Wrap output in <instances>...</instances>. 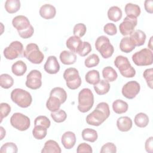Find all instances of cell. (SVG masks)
<instances>
[{"mask_svg": "<svg viewBox=\"0 0 153 153\" xmlns=\"http://www.w3.org/2000/svg\"><path fill=\"white\" fill-rule=\"evenodd\" d=\"M12 25L19 32L27 29L30 26V23L27 17L23 15H19L13 18Z\"/></svg>", "mask_w": 153, "mask_h": 153, "instance_id": "9a60e30c", "label": "cell"}, {"mask_svg": "<svg viewBox=\"0 0 153 153\" xmlns=\"http://www.w3.org/2000/svg\"><path fill=\"white\" fill-rule=\"evenodd\" d=\"M27 71V66L22 60H18L14 62L11 66L13 74L16 76H22Z\"/></svg>", "mask_w": 153, "mask_h": 153, "instance_id": "cb8c5ba5", "label": "cell"}, {"mask_svg": "<svg viewBox=\"0 0 153 153\" xmlns=\"http://www.w3.org/2000/svg\"><path fill=\"white\" fill-rule=\"evenodd\" d=\"M61 148L59 144L53 140H48L45 142L44 146L41 150L42 153H60Z\"/></svg>", "mask_w": 153, "mask_h": 153, "instance_id": "7402d4cb", "label": "cell"}, {"mask_svg": "<svg viewBox=\"0 0 153 153\" xmlns=\"http://www.w3.org/2000/svg\"><path fill=\"white\" fill-rule=\"evenodd\" d=\"M134 121L136 126L140 128H143L148 126L149 123V117L146 114L140 112L136 115Z\"/></svg>", "mask_w": 153, "mask_h": 153, "instance_id": "d6a6232c", "label": "cell"}, {"mask_svg": "<svg viewBox=\"0 0 153 153\" xmlns=\"http://www.w3.org/2000/svg\"><path fill=\"white\" fill-rule=\"evenodd\" d=\"M93 152L91 146L86 143H80L76 149V152L81 153V152H88V153H91Z\"/></svg>", "mask_w": 153, "mask_h": 153, "instance_id": "681fc988", "label": "cell"}, {"mask_svg": "<svg viewBox=\"0 0 153 153\" xmlns=\"http://www.w3.org/2000/svg\"><path fill=\"white\" fill-rule=\"evenodd\" d=\"M140 89V84L137 81H130L124 85L121 92L125 97L128 99H132L139 93Z\"/></svg>", "mask_w": 153, "mask_h": 153, "instance_id": "4fadbf2b", "label": "cell"}, {"mask_svg": "<svg viewBox=\"0 0 153 153\" xmlns=\"http://www.w3.org/2000/svg\"><path fill=\"white\" fill-rule=\"evenodd\" d=\"M148 47L151 50H153V46H152V36H151L150 38V39L149 41V43L148 44Z\"/></svg>", "mask_w": 153, "mask_h": 153, "instance_id": "db71d44e", "label": "cell"}, {"mask_svg": "<svg viewBox=\"0 0 153 153\" xmlns=\"http://www.w3.org/2000/svg\"><path fill=\"white\" fill-rule=\"evenodd\" d=\"M23 56L33 64H40L44 59V54L35 43H30L26 45L23 52Z\"/></svg>", "mask_w": 153, "mask_h": 153, "instance_id": "5b68a950", "label": "cell"}, {"mask_svg": "<svg viewBox=\"0 0 153 153\" xmlns=\"http://www.w3.org/2000/svg\"><path fill=\"white\" fill-rule=\"evenodd\" d=\"M110 115L109 105L106 102H100L97 104L95 109L86 117V122L88 124L93 126H100Z\"/></svg>", "mask_w": 153, "mask_h": 153, "instance_id": "6da1fadb", "label": "cell"}, {"mask_svg": "<svg viewBox=\"0 0 153 153\" xmlns=\"http://www.w3.org/2000/svg\"><path fill=\"white\" fill-rule=\"evenodd\" d=\"M5 9L10 14L17 12L20 8L21 4L19 0H7L5 2Z\"/></svg>", "mask_w": 153, "mask_h": 153, "instance_id": "4dcf8cb0", "label": "cell"}, {"mask_svg": "<svg viewBox=\"0 0 153 153\" xmlns=\"http://www.w3.org/2000/svg\"><path fill=\"white\" fill-rule=\"evenodd\" d=\"M114 65L120 74L126 78H132L136 75V71L126 56H118L114 60Z\"/></svg>", "mask_w": 153, "mask_h": 153, "instance_id": "277c9868", "label": "cell"}, {"mask_svg": "<svg viewBox=\"0 0 153 153\" xmlns=\"http://www.w3.org/2000/svg\"><path fill=\"white\" fill-rule=\"evenodd\" d=\"M94 89L97 94L103 95L109 91L110 84L108 81L105 79H100L96 84L94 85Z\"/></svg>", "mask_w": 153, "mask_h": 153, "instance_id": "d4e9b609", "label": "cell"}, {"mask_svg": "<svg viewBox=\"0 0 153 153\" xmlns=\"http://www.w3.org/2000/svg\"><path fill=\"white\" fill-rule=\"evenodd\" d=\"M124 10L127 16H132L136 18L140 15L141 12L140 8L138 5L130 2L126 5Z\"/></svg>", "mask_w": 153, "mask_h": 153, "instance_id": "f1b7e54d", "label": "cell"}, {"mask_svg": "<svg viewBox=\"0 0 153 153\" xmlns=\"http://www.w3.org/2000/svg\"><path fill=\"white\" fill-rule=\"evenodd\" d=\"M103 31L109 35H114L117 33L116 25L112 23H108L103 26Z\"/></svg>", "mask_w": 153, "mask_h": 153, "instance_id": "7dc6e473", "label": "cell"}, {"mask_svg": "<svg viewBox=\"0 0 153 153\" xmlns=\"http://www.w3.org/2000/svg\"><path fill=\"white\" fill-rule=\"evenodd\" d=\"M91 50L92 48L91 44L88 42L84 41L82 42V44L77 54H78L80 56L84 57L88 54L91 51Z\"/></svg>", "mask_w": 153, "mask_h": 153, "instance_id": "7bdbcfd3", "label": "cell"}, {"mask_svg": "<svg viewBox=\"0 0 153 153\" xmlns=\"http://www.w3.org/2000/svg\"><path fill=\"white\" fill-rule=\"evenodd\" d=\"M131 58L134 63L137 66L151 65L153 62L152 51L149 48H143L134 53Z\"/></svg>", "mask_w": 153, "mask_h": 153, "instance_id": "ba28073f", "label": "cell"}, {"mask_svg": "<svg viewBox=\"0 0 153 153\" xmlns=\"http://www.w3.org/2000/svg\"><path fill=\"white\" fill-rule=\"evenodd\" d=\"M18 149L17 145L13 142H7L2 145L0 152L1 153H16Z\"/></svg>", "mask_w": 153, "mask_h": 153, "instance_id": "ab89813d", "label": "cell"}, {"mask_svg": "<svg viewBox=\"0 0 153 153\" xmlns=\"http://www.w3.org/2000/svg\"><path fill=\"white\" fill-rule=\"evenodd\" d=\"M146 35L143 31L140 29L134 30L130 35V38L136 46L143 45L146 41Z\"/></svg>", "mask_w": 153, "mask_h": 153, "instance_id": "d6986e66", "label": "cell"}, {"mask_svg": "<svg viewBox=\"0 0 153 153\" xmlns=\"http://www.w3.org/2000/svg\"><path fill=\"white\" fill-rule=\"evenodd\" d=\"M44 70L50 74H56L60 70V65L57 58L54 56H50L48 57L45 63L44 66Z\"/></svg>", "mask_w": 153, "mask_h": 153, "instance_id": "5bb4252c", "label": "cell"}, {"mask_svg": "<svg viewBox=\"0 0 153 153\" xmlns=\"http://www.w3.org/2000/svg\"><path fill=\"white\" fill-rule=\"evenodd\" d=\"M133 125L131 119L127 116L121 117L118 118L117 121V126L118 129L123 132L129 131Z\"/></svg>", "mask_w": 153, "mask_h": 153, "instance_id": "ffe728a7", "label": "cell"}, {"mask_svg": "<svg viewBox=\"0 0 153 153\" xmlns=\"http://www.w3.org/2000/svg\"><path fill=\"white\" fill-rule=\"evenodd\" d=\"M14 84L13 77L7 74H2L0 75V85L2 88L8 89L11 88Z\"/></svg>", "mask_w": 153, "mask_h": 153, "instance_id": "d590c367", "label": "cell"}, {"mask_svg": "<svg viewBox=\"0 0 153 153\" xmlns=\"http://www.w3.org/2000/svg\"><path fill=\"white\" fill-rule=\"evenodd\" d=\"M78 109L85 113L89 111L94 104V95L91 90L88 88L82 89L78 93Z\"/></svg>", "mask_w": 153, "mask_h": 153, "instance_id": "7a4b0ae2", "label": "cell"}, {"mask_svg": "<svg viewBox=\"0 0 153 153\" xmlns=\"http://www.w3.org/2000/svg\"><path fill=\"white\" fill-rule=\"evenodd\" d=\"M12 101L19 106L25 108L29 107L32 102V97L30 93L22 89L15 88L11 93Z\"/></svg>", "mask_w": 153, "mask_h": 153, "instance_id": "3957f363", "label": "cell"}, {"mask_svg": "<svg viewBox=\"0 0 153 153\" xmlns=\"http://www.w3.org/2000/svg\"><path fill=\"white\" fill-rule=\"evenodd\" d=\"M59 57L61 62L64 65H72L76 60V54L71 51L64 50L62 51Z\"/></svg>", "mask_w": 153, "mask_h": 153, "instance_id": "44dd1931", "label": "cell"}, {"mask_svg": "<svg viewBox=\"0 0 153 153\" xmlns=\"http://www.w3.org/2000/svg\"><path fill=\"white\" fill-rule=\"evenodd\" d=\"M0 131H1V137H0V139L1 140H2L3 138L5 137V129L3 127L1 126L0 127Z\"/></svg>", "mask_w": 153, "mask_h": 153, "instance_id": "f5cc1de1", "label": "cell"}, {"mask_svg": "<svg viewBox=\"0 0 153 153\" xmlns=\"http://www.w3.org/2000/svg\"><path fill=\"white\" fill-rule=\"evenodd\" d=\"M135 47L136 45L130 37L126 36L121 39L120 43V48L121 51L126 53H128L132 51Z\"/></svg>", "mask_w": 153, "mask_h": 153, "instance_id": "603a6c76", "label": "cell"}, {"mask_svg": "<svg viewBox=\"0 0 153 153\" xmlns=\"http://www.w3.org/2000/svg\"><path fill=\"white\" fill-rule=\"evenodd\" d=\"M50 115L53 121L58 123L65 121L67 118L66 112L62 109H59L56 112H51Z\"/></svg>", "mask_w": 153, "mask_h": 153, "instance_id": "74e56055", "label": "cell"}, {"mask_svg": "<svg viewBox=\"0 0 153 153\" xmlns=\"http://www.w3.org/2000/svg\"><path fill=\"white\" fill-rule=\"evenodd\" d=\"M11 112V106L7 103H1L0 104L1 112V123L3 118L7 117Z\"/></svg>", "mask_w": 153, "mask_h": 153, "instance_id": "f6af8a7d", "label": "cell"}, {"mask_svg": "<svg viewBox=\"0 0 153 153\" xmlns=\"http://www.w3.org/2000/svg\"><path fill=\"white\" fill-rule=\"evenodd\" d=\"M11 125L20 131L27 130L30 126V118L20 112L14 113L10 118Z\"/></svg>", "mask_w": 153, "mask_h": 153, "instance_id": "9c48e42d", "label": "cell"}, {"mask_svg": "<svg viewBox=\"0 0 153 153\" xmlns=\"http://www.w3.org/2000/svg\"><path fill=\"white\" fill-rule=\"evenodd\" d=\"M61 142L64 148L66 149L72 148L76 143V136L75 133L71 131L65 132L62 136Z\"/></svg>", "mask_w": 153, "mask_h": 153, "instance_id": "2e32d148", "label": "cell"}, {"mask_svg": "<svg viewBox=\"0 0 153 153\" xmlns=\"http://www.w3.org/2000/svg\"><path fill=\"white\" fill-rule=\"evenodd\" d=\"M100 152V153H115L117 152V147L114 143L108 142L102 146Z\"/></svg>", "mask_w": 153, "mask_h": 153, "instance_id": "bcb514c9", "label": "cell"}, {"mask_svg": "<svg viewBox=\"0 0 153 153\" xmlns=\"http://www.w3.org/2000/svg\"><path fill=\"white\" fill-rule=\"evenodd\" d=\"M23 46L21 42L14 41L5 47L3 53L4 57L8 60H13L17 58L23 52Z\"/></svg>", "mask_w": 153, "mask_h": 153, "instance_id": "30bf717a", "label": "cell"}, {"mask_svg": "<svg viewBox=\"0 0 153 153\" xmlns=\"http://www.w3.org/2000/svg\"><path fill=\"white\" fill-rule=\"evenodd\" d=\"M128 105L127 102L121 99H117L112 103L113 111L118 114H121L127 111Z\"/></svg>", "mask_w": 153, "mask_h": 153, "instance_id": "484cf974", "label": "cell"}, {"mask_svg": "<svg viewBox=\"0 0 153 153\" xmlns=\"http://www.w3.org/2000/svg\"><path fill=\"white\" fill-rule=\"evenodd\" d=\"M61 104L60 100L57 97L50 96L46 102V107L50 111L56 112L60 109Z\"/></svg>", "mask_w": 153, "mask_h": 153, "instance_id": "f546056e", "label": "cell"}, {"mask_svg": "<svg viewBox=\"0 0 153 153\" xmlns=\"http://www.w3.org/2000/svg\"><path fill=\"white\" fill-rule=\"evenodd\" d=\"M145 9L146 12L152 14L153 13V1L146 0L144 2Z\"/></svg>", "mask_w": 153, "mask_h": 153, "instance_id": "816d5d0a", "label": "cell"}, {"mask_svg": "<svg viewBox=\"0 0 153 153\" xmlns=\"http://www.w3.org/2000/svg\"><path fill=\"white\" fill-rule=\"evenodd\" d=\"M152 68L146 69L145 70L143 74V78L145 79L147 85L150 88H152V82H153V75H152Z\"/></svg>", "mask_w": 153, "mask_h": 153, "instance_id": "ee69618b", "label": "cell"}, {"mask_svg": "<svg viewBox=\"0 0 153 153\" xmlns=\"http://www.w3.org/2000/svg\"><path fill=\"white\" fill-rule=\"evenodd\" d=\"M82 137L84 140L94 142L98 137L97 132L95 130L90 128H85L82 131Z\"/></svg>", "mask_w": 153, "mask_h": 153, "instance_id": "1f68e13d", "label": "cell"}, {"mask_svg": "<svg viewBox=\"0 0 153 153\" xmlns=\"http://www.w3.org/2000/svg\"><path fill=\"white\" fill-rule=\"evenodd\" d=\"M51 122L50 120L44 115H39L37 117L34 121V126H41L46 128H48Z\"/></svg>", "mask_w": 153, "mask_h": 153, "instance_id": "b9f144b4", "label": "cell"}, {"mask_svg": "<svg viewBox=\"0 0 153 153\" xmlns=\"http://www.w3.org/2000/svg\"><path fill=\"white\" fill-rule=\"evenodd\" d=\"M47 134V128L41 126H35L32 130L33 136L38 140L44 139Z\"/></svg>", "mask_w": 153, "mask_h": 153, "instance_id": "8d00e7d4", "label": "cell"}, {"mask_svg": "<svg viewBox=\"0 0 153 153\" xmlns=\"http://www.w3.org/2000/svg\"><path fill=\"white\" fill-rule=\"evenodd\" d=\"M33 32H34L33 27L30 25V26L27 29H26L24 30H22V31H19L18 33L21 38H22L23 39H27V38H30L33 35Z\"/></svg>", "mask_w": 153, "mask_h": 153, "instance_id": "c3c4849f", "label": "cell"}, {"mask_svg": "<svg viewBox=\"0 0 153 153\" xmlns=\"http://www.w3.org/2000/svg\"><path fill=\"white\" fill-rule=\"evenodd\" d=\"M42 74L36 69L32 70L26 76V86L32 90L39 88L42 85Z\"/></svg>", "mask_w": 153, "mask_h": 153, "instance_id": "8fae6325", "label": "cell"}, {"mask_svg": "<svg viewBox=\"0 0 153 153\" xmlns=\"http://www.w3.org/2000/svg\"><path fill=\"white\" fill-rule=\"evenodd\" d=\"M87 31L86 26L82 23H79L76 24L73 29V33L75 36L79 38L83 36Z\"/></svg>", "mask_w": 153, "mask_h": 153, "instance_id": "60d3db41", "label": "cell"}, {"mask_svg": "<svg viewBox=\"0 0 153 153\" xmlns=\"http://www.w3.org/2000/svg\"><path fill=\"white\" fill-rule=\"evenodd\" d=\"M39 15L44 19H51L55 17L56 14V8L51 4L42 5L39 9Z\"/></svg>", "mask_w": 153, "mask_h": 153, "instance_id": "e0dca14e", "label": "cell"}, {"mask_svg": "<svg viewBox=\"0 0 153 153\" xmlns=\"http://www.w3.org/2000/svg\"><path fill=\"white\" fill-rule=\"evenodd\" d=\"M82 44V41L80 38L75 35L70 36L66 42L67 48H68L71 51L74 53H78Z\"/></svg>", "mask_w": 153, "mask_h": 153, "instance_id": "ac0fdd59", "label": "cell"}, {"mask_svg": "<svg viewBox=\"0 0 153 153\" xmlns=\"http://www.w3.org/2000/svg\"><path fill=\"white\" fill-rule=\"evenodd\" d=\"M123 16L121 8L117 6H112L110 7L108 11V17L110 20L113 22L119 21Z\"/></svg>", "mask_w": 153, "mask_h": 153, "instance_id": "4316f807", "label": "cell"}, {"mask_svg": "<svg viewBox=\"0 0 153 153\" xmlns=\"http://www.w3.org/2000/svg\"><path fill=\"white\" fill-rule=\"evenodd\" d=\"M137 24V18L132 16H126L119 26L120 33L123 36L130 35Z\"/></svg>", "mask_w": 153, "mask_h": 153, "instance_id": "7c38bea8", "label": "cell"}, {"mask_svg": "<svg viewBox=\"0 0 153 153\" xmlns=\"http://www.w3.org/2000/svg\"><path fill=\"white\" fill-rule=\"evenodd\" d=\"M50 96L57 97L60 100L62 104L65 103L67 99V93L66 91L63 88L59 87L53 88L50 91Z\"/></svg>", "mask_w": 153, "mask_h": 153, "instance_id": "e575fe53", "label": "cell"}, {"mask_svg": "<svg viewBox=\"0 0 153 153\" xmlns=\"http://www.w3.org/2000/svg\"><path fill=\"white\" fill-rule=\"evenodd\" d=\"M63 76L69 88L75 90L80 87L82 81L79 75V72L76 68H69L65 69Z\"/></svg>", "mask_w": 153, "mask_h": 153, "instance_id": "52a82bcc", "label": "cell"}, {"mask_svg": "<svg viewBox=\"0 0 153 153\" xmlns=\"http://www.w3.org/2000/svg\"><path fill=\"white\" fill-rule=\"evenodd\" d=\"M153 137L152 136L148 138L145 143V150L147 152L152 153L153 152Z\"/></svg>", "mask_w": 153, "mask_h": 153, "instance_id": "f907efd6", "label": "cell"}, {"mask_svg": "<svg viewBox=\"0 0 153 153\" xmlns=\"http://www.w3.org/2000/svg\"><path fill=\"white\" fill-rule=\"evenodd\" d=\"M102 76L105 80L108 82H113L117 78L118 74L113 68L106 66L102 70Z\"/></svg>", "mask_w": 153, "mask_h": 153, "instance_id": "83f0119b", "label": "cell"}, {"mask_svg": "<svg viewBox=\"0 0 153 153\" xmlns=\"http://www.w3.org/2000/svg\"><path fill=\"white\" fill-rule=\"evenodd\" d=\"M95 48L104 59H108L112 56L114 48L111 44L109 38L104 35L99 36L95 42Z\"/></svg>", "mask_w": 153, "mask_h": 153, "instance_id": "8992f818", "label": "cell"}, {"mask_svg": "<svg viewBox=\"0 0 153 153\" xmlns=\"http://www.w3.org/2000/svg\"><path fill=\"white\" fill-rule=\"evenodd\" d=\"M85 79L90 84L95 85L100 81L99 72L97 70H91L87 72L85 75Z\"/></svg>", "mask_w": 153, "mask_h": 153, "instance_id": "836d02e7", "label": "cell"}, {"mask_svg": "<svg viewBox=\"0 0 153 153\" xmlns=\"http://www.w3.org/2000/svg\"><path fill=\"white\" fill-rule=\"evenodd\" d=\"M99 56L96 54H92L85 59L84 65L87 68H90L96 66L99 63Z\"/></svg>", "mask_w": 153, "mask_h": 153, "instance_id": "f35d334b", "label": "cell"}]
</instances>
